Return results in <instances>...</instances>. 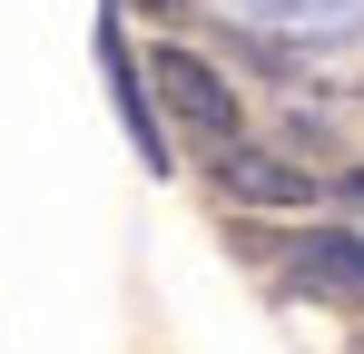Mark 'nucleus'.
<instances>
[{
  "label": "nucleus",
  "mask_w": 364,
  "mask_h": 354,
  "mask_svg": "<svg viewBox=\"0 0 364 354\" xmlns=\"http://www.w3.org/2000/svg\"><path fill=\"white\" fill-rule=\"evenodd\" d=\"M148 79H158V99H168V118H187L207 148H237V89L207 69L197 50H178V40H158V59H148Z\"/></svg>",
  "instance_id": "nucleus-1"
},
{
  "label": "nucleus",
  "mask_w": 364,
  "mask_h": 354,
  "mask_svg": "<svg viewBox=\"0 0 364 354\" xmlns=\"http://www.w3.org/2000/svg\"><path fill=\"white\" fill-rule=\"evenodd\" d=\"M109 89H119V118H128V138H138V158L148 168H168V138H158V118H148V89H138V69H128V50L109 40Z\"/></svg>",
  "instance_id": "nucleus-4"
},
{
  "label": "nucleus",
  "mask_w": 364,
  "mask_h": 354,
  "mask_svg": "<svg viewBox=\"0 0 364 354\" xmlns=\"http://www.w3.org/2000/svg\"><path fill=\"white\" fill-rule=\"evenodd\" d=\"M217 197H246V207H305V197H315V177L237 138V148H217Z\"/></svg>",
  "instance_id": "nucleus-3"
},
{
  "label": "nucleus",
  "mask_w": 364,
  "mask_h": 354,
  "mask_svg": "<svg viewBox=\"0 0 364 354\" xmlns=\"http://www.w3.org/2000/svg\"><path fill=\"white\" fill-rule=\"evenodd\" d=\"M286 276H296L305 295H325V305H364V236H296L286 246Z\"/></svg>",
  "instance_id": "nucleus-2"
}]
</instances>
